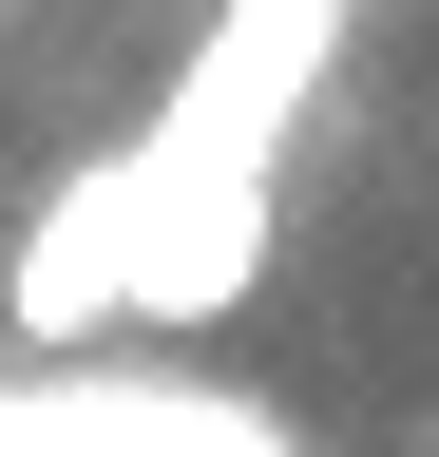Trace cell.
Instances as JSON below:
<instances>
[{"label": "cell", "instance_id": "1", "mask_svg": "<svg viewBox=\"0 0 439 457\" xmlns=\"http://www.w3.org/2000/svg\"><path fill=\"white\" fill-rule=\"evenodd\" d=\"M0 457H287V420H249L210 381H20Z\"/></svg>", "mask_w": 439, "mask_h": 457}]
</instances>
